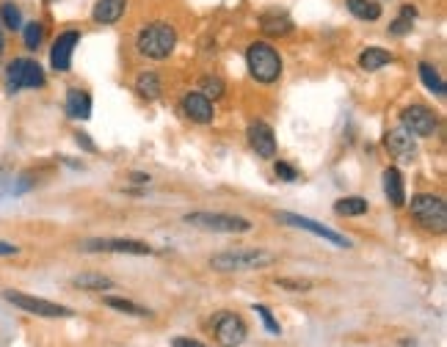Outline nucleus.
<instances>
[{
  "mask_svg": "<svg viewBox=\"0 0 447 347\" xmlns=\"http://www.w3.org/2000/svg\"><path fill=\"white\" fill-rule=\"evenodd\" d=\"M277 262V254L262 248H230L218 251L207 259V265L218 273H249V270H265Z\"/></svg>",
  "mask_w": 447,
  "mask_h": 347,
  "instance_id": "f257e3e1",
  "label": "nucleus"
},
{
  "mask_svg": "<svg viewBox=\"0 0 447 347\" xmlns=\"http://www.w3.org/2000/svg\"><path fill=\"white\" fill-rule=\"evenodd\" d=\"M174 47H177V28L166 20L149 22L135 36V50L152 61H166L174 53Z\"/></svg>",
  "mask_w": 447,
  "mask_h": 347,
  "instance_id": "f03ea898",
  "label": "nucleus"
},
{
  "mask_svg": "<svg viewBox=\"0 0 447 347\" xmlns=\"http://www.w3.org/2000/svg\"><path fill=\"white\" fill-rule=\"evenodd\" d=\"M246 66H249V75L257 83H277L282 78V56L274 44L268 41H252L246 47Z\"/></svg>",
  "mask_w": 447,
  "mask_h": 347,
  "instance_id": "7ed1b4c3",
  "label": "nucleus"
},
{
  "mask_svg": "<svg viewBox=\"0 0 447 347\" xmlns=\"http://www.w3.org/2000/svg\"><path fill=\"white\" fill-rule=\"evenodd\" d=\"M409 212H411V218L423 226L426 232L442 234L447 229V204L442 196L417 193V196H411V202H409Z\"/></svg>",
  "mask_w": 447,
  "mask_h": 347,
  "instance_id": "20e7f679",
  "label": "nucleus"
},
{
  "mask_svg": "<svg viewBox=\"0 0 447 347\" xmlns=\"http://www.w3.org/2000/svg\"><path fill=\"white\" fill-rule=\"evenodd\" d=\"M183 221L188 226H196V229H205V232H215V234H246L255 229L249 218H240L232 212H207V209L188 212Z\"/></svg>",
  "mask_w": 447,
  "mask_h": 347,
  "instance_id": "39448f33",
  "label": "nucleus"
},
{
  "mask_svg": "<svg viewBox=\"0 0 447 347\" xmlns=\"http://www.w3.org/2000/svg\"><path fill=\"white\" fill-rule=\"evenodd\" d=\"M3 298L17 306L20 311H28L34 317H47V320H66V317H75V311L61 304H53V301H44V298H34V295H25L20 289H6Z\"/></svg>",
  "mask_w": 447,
  "mask_h": 347,
  "instance_id": "423d86ee",
  "label": "nucleus"
},
{
  "mask_svg": "<svg viewBox=\"0 0 447 347\" xmlns=\"http://www.w3.org/2000/svg\"><path fill=\"white\" fill-rule=\"evenodd\" d=\"M47 78L44 69L34 58H14L6 66V88L11 94H17L22 88H42Z\"/></svg>",
  "mask_w": 447,
  "mask_h": 347,
  "instance_id": "0eeeda50",
  "label": "nucleus"
},
{
  "mask_svg": "<svg viewBox=\"0 0 447 347\" xmlns=\"http://www.w3.org/2000/svg\"><path fill=\"white\" fill-rule=\"evenodd\" d=\"M83 254H130V257H149L152 245L144 240H130V237H97L81 243Z\"/></svg>",
  "mask_w": 447,
  "mask_h": 347,
  "instance_id": "6e6552de",
  "label": "nucleus"
},
{
  "mask_svg": "<svg viewBox=\"0 0 447 347\" xmlns=\"http://www.w3.org/2000/svg\"><path fill=\"white\" fill-rule=\"evenodd\" d=\"M213 336L221 347H240L249 339V328L240 314L235 311H218L213 320Z\"/></svg>",
  "mask_w": 447,
  "mask_h": 347,
  "instance_id": "1a4fd4ad",
  "label": "nucleus"
},
{
  "mask_svg": "<svg viewBox=\"0 0 447 347\" xmlns=\"http://www.w3.org/2000/svg\"><path fill=\"white\" fill-rule=\"evenodd\" d=\"M401 127L409 130L414 138H431L439 130V119L426 105H409L401 113Z\"/></svg>",
  "mask_w": 447,
  "mask_h": 347,
  "instance_id": "9d476101",
  "label": "nucleus"
},
{
  "mask_svg": "<svg viewBox=\"0 0 447 347\" xmlns=\"http://www.w3.org/2000/svg\"><path fill=\"white\" fill-rule=\"evenodd\" d=\"M279 221L287 226H293V229H304V232H309V234H315L320 240H326V243L337 245V248H351V240L340 234V232H334V229H329V226L318 224V221H312V218H307V215H296V212H279Z\"/></svg>",
  "mask_w": 447,
  "mask_h": 347,
  "instance_id": "9b49d317",
  "label": "nucleus"
},
{
  "mask_svg": "<svg viewBox=\"0 0 447 347\" xmlns=\"http://www.w3.org/2000/svg\"><path fill=\"white\" fill-rule=\"evenodd\" d=\"M384 146H386V152H389L392 157H398L401 163H411V160L417 157V138H414L409 130H404V127L386 130Z\"/></svg>",
  "mask_w": 447,
  "mask_h": 347,
  "instance_id": "f8f14e48",
  "label": "nucleus"
},
{
  "mask_svg": "<svg viewBox=\"0 0 447 347\" xmlns=\"http://www.w3.org/2000/svg\"><path fill=\"white\" fill-rule=\"evenodd\" d=\"M246 138H249V146L257 152V157H262V160H274L277 157V135H274L271 124L252 122L246 127Z\"/></svg>",
  "mask_w": 447,
  "mask_h": 347,
  "instance_id": "ddd939ff",
  "label": "nucleus"
},
{
  "mask_svg": "<svg viewBox=\"0 0 447 347\" xmlns=\"http://www.w3.org/2000/svg\"><path fill=\"white\" fill-rule=\"evenodd\" d=\"M78 44H81V33L78 31L58 33L56 41H53V47H50V66L56 72H69L72 69V53H75Z\"/></svg>",
  "mask_w": 447,
  "mask_h": 347,
  "instance_id": "4468645a",
  "label": "nucleus"
},
{
  "mask_svg": "<svg viewBox=\"0 0 447 347\" xmlns=\"http://www.w3.org/2000/svg\"><path fill=\"white\" fill-rule=\"evenodd\" d=\"M183 113H185V119H191L193 124H210L215 119V108L213 103L202 94V91H191V94H185L183 97Z\"/></svg>",
  "mask_w": 447,
  "mask_h": 347,
  "instance_id": "2eb2a0df",
  "label": "nucleus"
},
{
  "mask_svg": "<svg viewBox=\"0 0 447 347\" xmlns=\"http://www.w3.org/2000/svg\"><path fill=\"white\" fill-rule=\"evenodd\" d=\"M128 11V0H97L91 9V20L97 25H116Z\"/></svg>",
  "mask_w": 447,
  "mask_h": 347,
  "instance_id": "dca6fc26",
  "label": "nucleus"
},
{
  "mask_svg": "<svg viewBox=\"0 0 447 347\" xmlns=\"http://www.w3.org/2000/svg\"><path fill=\"white\" fill-rule=\"evenodd\" d=\"M384 193H386L389 204L395 207V209L406 207V182H404V174H401V171H398L395 165H389V168L384 171Z\"/></svg>",
  "mask_w": 447,
  "mask_h": 347,
  "instance_id": "f3484780",
  "label": "nucleus"
},
{
  "mask_svg": "<svg viewBox=\"0 0 447 347\" xmlns=\"http://www.w3.org/2000/svg\"><path fill=\"white\" fill-rule=\"evenodd\" d=\"M64 110L69 119L86 122V119L91 116V97H88V91H86V88H69V91H66Z\"/></svg>",
  "mask_w": 447,
  "mask_h": 347,
  "instance_id": "a211bd4d",
  "label": "nucleus"
},
{
  "mask_svg": "<svg viewBox=\"0 0 447 347\" xmlns=\"http://www.w3.org/2000/svg\"><path fill=\"white\" fill-rule=\"evenodd\" d=\"M260 28L265 36H287L293 31V20L287 14H279V11H265L260 17Z\"/></svg>",
  "mask_w": 447,
  "mask_h": 347,
  "instance_id": "6ab92c4d",
  "label": "nucleus"
},
{
  "mask_svg": "<svg viewBox=\"0 0 447 347\" xmlns=\"http://www.w3.org/2000/svg\"><path fill=\"white\" fill-rule=\"evenodd\" d=\"M135 94L147 103H155L160 94H163V81L155 75V72H141L135 78Z\"/></svg>",
  "mask_w": 447,
  "mask_h": 347,
  "instance_id": "aec40b11",
  "label": "nucleus"
},
{
  "mask_svg": "<svg viewBox=\"0 0 447 347\" xmlns=\"http://www.w3.org/2000/svg\"><path fill=\"white\" fill-rule=\"evenodd\" d=\"M392 61H395V56L389 50H384V47H367V50H362V56H359V69H364V72H379V69H384L386 63Z\"/></svg>",
  "mask_w": 447,
  "mask_h": 347,
  "instance_id": "412c9836",
  "label": "nucleus"
},
{
  "mask_svg": "<svg viewBox=\"0 0 447 347\" xmlns=\"http://www.w3.org/2000/svg\"><path fill=\"white\" fill-rule=\"evenodd\" d=\"M72 286L83 289V292H106V289H113L116 284L103 273H81V276L72 279Z\"/></svg>",
  "mask_w": 447,
  "mask_h": 347,
  "instance_id": "4be33fe9",
  "label": "nucleus"
},
{
  "mask_svg": "<svg viewBox=\"0 0 447 347\" xmlns=\"http://www.w3.org/2000/svg\"><path fill=\"white\" fill-rule=\"evenodd\" d=\"M103 304L119 314H128V317H152V311L141 304H133L128 298H116V295H103Z\"/></svg>",
  "mask_w": 447,
  "mask_h": 347,
  "instance_id": "5701e85b",
  "label": "nucleus"
},
{
  "mask_svg": "<svg viewBox=\"0 0 447 347\" xmlns=\"http://www.w3.org/2000/svg\"><path fill=\"white\" fill-rule=\"evenodd\" d=\"M345 6H348V11H351L356 20H364V22L381 20V3H376V0H345Z\"/></svg>",
  "mask_w": 447,
  "mask_h": 347,
  "instance_id": "b1692460",
  "label": "nucleus"
},
{
  "mask_svg": "<svg viewBox=\"0 0 447 347\" xmlns=\"http://www.w3.org/2000/svg\"><path fill=\"white\" fill-rule=\"evenodd\" d=\"M367 209H370V204H367V199H362V196H345V199L334 202V212L340 218H359Z\"/></svg>",
  "mask_w": 447,
  "mask_h": 347,
  "instance_id": "393cba45",
  "label": "nucleus"
},
{
  "mask_svg": "<svg viewBox=\"0 0 447 347\" xmlns=\"http://www.w3.org/2000/svg\"><path fill=\"white\" fill-rule=\"evenodd\" d=\"M420 69V81L426 83L428 91H433L436 97H445V81H442V75H439V69L433 66V63H420L417 66Z\"/></svg>",
  "mask_w": 447,
  "mask_h": 347,
  "instance_id": "a878e982",
  "label": "nucleus"
},
{
  "mask_svg": "<svg viewBox=\"0 0 447 347\" xmlns=\"http://www.w3.org/2000/svg\"><path fill=\"white\" fill-rule=\"evenodd\" d=\"M414 20H417V9H414V6H404L401 14L389 25V33H392V36H409L411 28H414Z\"/></svg>",
  "mask_w": 447,
  "mask_h": 347,
  "instance_id": "bb28decb",
  "label": "nucleus"
},
{
  "mask_svg": "<svg viewBox=\"0 0 447 347\" xmlns=\"http://www.w3.org/2000/svg\"><path fill=\"white\" fill-rule=\"evenodd\" d=\"M0 25H6L9 31H22V11L14 0H3L0 6Z\"/></svg>",
  "mask_w": 447,
  "mask_h": 347,
  "instance_id": "cd10ccee",
  "label": "nucleus"
},
{
  "mask_svg": "<svg viewBox=\"0 0 447 347\" xmlns=\"http://www.w3.org/2000/svg\"><path fill=\"white\" fill-rule=\"evenodd\" d=\"M42 39H44V25L39 20L22 25V44H25L28 50H39V47H42Z\"/></svg>",
  "mask_w": 447,
  "mask_h": 347,
  "instance_id": "c85d7f7f",
  "label": "nucleus"
},
{
  "mask_svg": "<svg viewBox=\"0 0 447 347\" xmlns=\"http://www.w3.org/2000/svg\"><path fill=\"white\" fill-rule=\"evenodd\" d=\"M199 86H202V94H205L207 100H210V97L218 100V97H224V91H227V86H224V81H221L218 75H205Z\"/></svg>",
  "mask_w": 447,
  "mask_h": 347,
  "instance_id": "c756f323",
  "label": "nucleus"
},
{
  "mask_svg": "<svg viewBox=\"0 0 447 347\" xmlns=\"http://www.w3.org/2000/svg\"><path fill=\"white\" fill-rule=\"evenodd\" d=\"M255 311L260 314V320H262V326H265V331L271 333V336H279L282 333V326L277 323V317L271 314V309L262 306V304H255Z\"/></svg>",
  "mask_w": 447,
  "mask_h": 347,
  "instance_id": "7c9ffc66",
  "label": "nucleus"
},
{
  "mask_svg": "<svg viewBox=\"0 0 447 347\" xmlns=\"http://www.w3.org/2000/svg\"><path fill=\"white\" fill-rule=\"evenodd\" d=\"M277 286L287 289V292H309L312 281H307V279H277Z\"/></svg>",
  "mask_w": 447,
  "mask_h": 347,
  "instance_id": "2f4dec72",
  "label": "nucleus"
},
{
  "mask_svg": "<svg viewBox=\"0 0 447 347\" xmlns=\"http://www.w3.org/2000/svg\"><path fill=\"white\" fill-rule=\"evenodd\" d=\"M274 171H277V177L282 182H296L298 180V171L290 163H282V160H279V163L274 165Z\"/></svg>",
  "mask_w": 447,
  "mask_h": 347,
  "instance_id": "473e14b6",
  "label": "nucleus"
},
{
  "mask_svg": "<svg viewBox=\"0 0 447 347\" xmlns=\"http://www.w3.org/2000/svg\"><path fill=\"white\" fill-rule=\"evenodd\" d=\"M75 141H78V146H81V149H86V152H97V143L91 141L86 133H75Z\"/></svg>",
  "mask_w": 447,
  "mask_h": 347,
  "instance_id": "72a5a7b5",
  "label": "nucleus"
},
{
  "mask_svg": "<svg viewBox=\"0 0 447 347\" xmlns=\"http://www.w3.org/2000/svg\"><path fill=\"white\" fill-rule=\"evenodd\" d=\"M171 347H207V345L196 342L191 336H174V339H171Z\"/></svg>",
  "mask_w": 447,
  "mask_h": 347,
  "instance_id": "f704fd0d",
  "label": "nucleus"
},
{
  "mask_svg": "<svg viewBox=\"0 0 447 347\" xmlns=\"http://www.w3.org/2000/svg\"><path fill=\"white\" fill-rule=\"evenodd\" d=\"M14 254H20V245L0 243V257H14Z\"/></svg>",
  "mask_w": 447,
  "mask_h": 347,
  "instance_id": "c9c22d12",
  "label": "nucleus"
},
{
  "mask_svg": "<svg viewBox=\"0 0 447 347\" xmlns=\"http://www.w3.org/2000/svg\"><path fill=\"white\" fill-rule=\"evenodd\" d=\"M130 180H133L135 185H149L152 177H149V174H138V171H135V174H130Z\"/></svg>",
  "mask_w": 447,
  "mask_h": 347,
  "instance_id": "e433bc0d",
  "label": "nucleus"
},
{
  "mask_svg": "<svg viewBox=\"0 0 447 347\" xmlns=\"http://www.w3.org/2000/svg\"><path fill=\"white\" fill-rule=\"evenodd\" d=\"M0 53H3V25H0Z\"/></svg>",
  "mask_w": 447,
  "mask_h": 347,
  "instance_id": "4c0bfd02",
  "label": "nucleus"
}]
</instances>
